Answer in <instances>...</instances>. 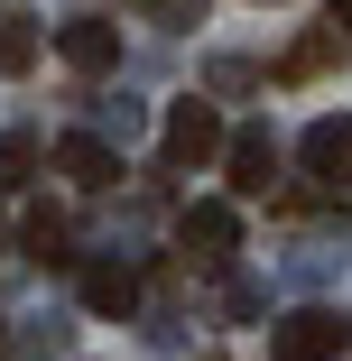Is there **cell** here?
<instances>
[{"mask_svg":"<svg viewBox=\"0 0 352 361\" xmlns=\"http://www.w3.org/2000/svg\"><path fill=\"white\" fill-rule=\"evenodd\" d=\"M232 195H269L278 185V149H269V130H232Z\"/></svg>","mask_w":352,"mask_h":361,"instance_id":"8992f818","label":"cell"},{"mask_svg":"<svg viewBox=\"0 0 352 361\" xmlns=\"http://www.w3.org/2000/svg\"><path fill=\"white\" fill-rule=\"evenodd\" d=\"M28 167H37V139H28V130L0 139V185H28Z\"/></svg>","mask_w":352,"mask_h":361,"instance_id":"7c38bea8","label":"cell"},{"mask_svg":"<svg viewBox=\"0 0 352 361\" xmlns=\"http://www.w3.org/2000/svg\"><path fill=\"white\" fill-rule=\"evenodd\" d=\"M223 149H232V130H223L214 102H176L167 111V158L176 167H204V158H223Z\"/></svg>","mask_w":352,"mask_h":361,"instance_id":"7a4b0ae2","label":"cell"},{"mask_svg":"<svg viewBox=\"0 0 352 361\" xmlns=\"http://www.w3.org/2000/svg\"><path fill=\"white\" fill-rule=\"evenodd\" d=\"M297 158H306V176H315L324 195H343V185H352V121H315Z\"/></svg>","mask_w":352,"mask_h":361,"instance_id":"5b68a950","label":"cell"},{"mask_svg":"<svg viewBox=\"0 0 352 361\" xmlns=\"http://www.w3.org/2000/svg\"><path fill=\"white\" fill-rule=\"evenodd\" d=\"M19 250L37 269H65V213L56 204H28V223H19Z\"/></svg>","mask_w":352,"mask_h":361,"instance_id":"9c48e42d","label":"cell"},{"mask_svg":"<svg viewBox=\"0 0 352 361\" xmlns=\"http://www.w3.org/2000/svg\"><path fill=\"white\" fill-rule=\"evenodd\" d=\"M28 65H37V19L0 10V75H28Z\"/></svg>","mask_w":352,"mask_h":361,"instance_id":"30bf717a","label":"cell"},{"mask_svg":"<svg viewBox=\"0 0 352 361\" xmlns=\"http://www.w3.org/2000/svg\"><path fill=\"white\" fill-rule=\"evenodd\" d=\"M56 56L75 65V75H111V65H121V28L111 19H65L56 28Z\"/></svg>","mask_w":352,"mask_h":361,"instance_id":"277c9868","label":"cell"},{"mask_svg":"<svg viewBox=\"0 0 352 361\" xmlns=\"http://www.w3.org/2000/svg\"><path fill=\"white\" fill-rule=\"evenodd\" d=\"M84 306H93V315H130V306H139V269L93 259V269H84Z\"/></svg>","mask_w":352,"mask_h":361,"instance_id":"52a82bcc","label":"cell"},{"mask_svg":"<svg viewBox=\"0 0 352 361\" xmlns=\"http://www.w3.org/2000/svg\"><path fill=\"white\" fill-rule=\"evenodd\" d=\"M343 352H352V324L334 306H297L269 324V361H343Z\"/></svg>","mask_w":352,"mask_h":361,"instance_id":"6da1fadb","label":"cell"},{"mask_svg":"<svg viewBox=\"0 0 352 361\" xmlns=\"http://www.w3.org/2000/svg\"><path fill=\"white\" fill-rule=\"evenodd\" d=\"M56 167H65V176H75V185H84V195H93V185H111V176H121V158H111V149H102V139H84V130H75V139H56Z\"/></svg>","mask_w":352,"mask_h":361,"instance_id":"ba28073f","label":"cell"},{"mask_svg":"<svg viewBox=\"0 0 352 361\" xmlns=\"http://www.w3.org/2000/svg\"><path fill=\"white\" fill-rule=\"evenodd\" d=\"M334 56H343V28H315L306 47H288V65H278V75H288V84H306V75H324Z\"/></svg>","mask_w":352,"mask_h":361,"instance_id":"8fae6325","label":"cell"},{"mask_svg":"<svg viewBox=\"0 0 352 361\" xmlns=\"http://www.w3.org/2000/svg\"><path fill=\"white\" fill-rule=\"evenodd\" d=\"M176 241H186L195 259H223V250H241V213L204 195V204H186V213H176Z\"/></svg>","mask_w":352,"mask_h":361,"instance_id":"3957f363","label":"cell"}]
</instances>
